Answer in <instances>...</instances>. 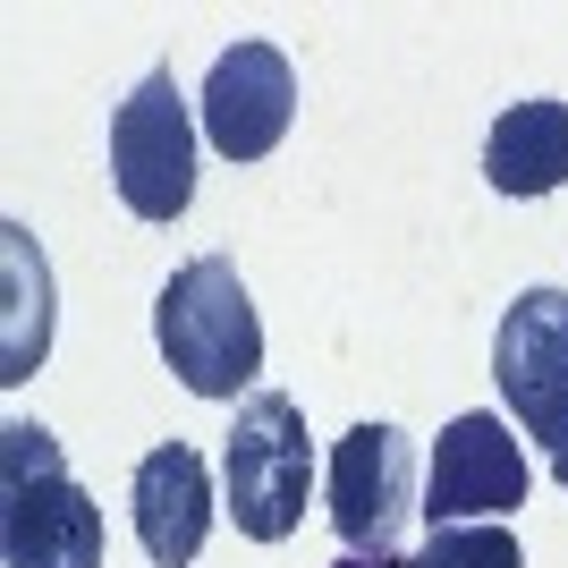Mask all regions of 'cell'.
<instances>
[{"mask_svg": "<svg viewBox=\"0 0 568 568\" xmlns=\"http://www.w3.org/2000/svg\"><path fill=\"white\" fill-rule=\"evenodd\" d=\"M102 509L69 475L43 425L0 433V560L9 568H102Z\"/></svg>", "mask_w": 568, "mask_h": 568, "instance_id": "7a4b0ae2", "label": "cell"}, {"mask_svg": "<svg viewBox=\"0 0 568 568\" xmlns=\"http://www.w3.org/2000/svg\"><path fill=\"white\" fill-rule=\"evenodd\" d=\"M111 187L136 221H179L195 204V119L170 69L111 111Z\"/></svg>", "mask_w": 568, "mask_h": 568, "instance_id": "277c9868", "label": "cell"}, {"mask_svg": "<svg viewBox=\"0 0 568 568\" xmlns=\"http://www.w3.org/2000/svg\"><path fill=\"white\" fill-rule=\"evenodd\" d=\"M509 509H526V450L509 442L500 416L467 407L442 425L425 467V518L433 526H500Z\"/></svg>", "mask_w": 568, "mask_h": 568, "instance_id": "8992f818", "label": "cell"}, {"mask_svg": "<svg viewBox=\"0 0 568 568\" xmlns=\"http://www.w3.org/2000/svg\"><path fill=\"white\" fill-rule=\"evenodd\" d=\"M484 179L500 195H518V204L568 187V102H551V94L509 102L493 119V136H484Z\"/></svg>", "mask_w": 568, "mask_h": 568, "instance_id": "30bf717a", "label": "cell"}, {"mask_svg": "<svg viewBox=\"0 0 568 568\" xmlns=\"http://www.w3.org/2000/svg\"><path fill=\"white\" fill-rule=\"evenodd\" d=\"M535 442H544V458H551V475H560V484H568V399H560V407H551V425H544V433H535Z\"/></svg>", "mask_w": 568, "mask_h": 568, "instance_id": "4fadbf2b", "label": "cell"}, {"mask_svg": "<svg viewBox=\"0 0 568 568\" xmlns=\"http://www.w3.org/2000/svg\"><path fill=\"white\" fill-rule=\"evenodd\" d=\"M314 493V442H306V407L288 390H255L237 407L230 442H221V509L237 518V535L281 544L297 535Z\"/></svg>", "mask_w": 568, "mask_h": 568, "instance_id": "3957f363", "label": "cell"}, {"mask_svg": "<svg viewBox=\"0 0 568 568\" xmlns=\"http://www.w3.org/2000/svg\"><path fill=\"white\" fill-rule=\"evenodd\" d=\"M493 382H500V399H509V416H518V433L535 442L551 425V407L568 399V288L509 297L500 339H493Z\"/></svg>", "mask_w": 568, "mask_h": 568, "instance_id": "ba28073f", "label": "cell"}, {"mask_svg": "<svg viewBox=\"0 0 568 568\" xmlns=\"http://www.w3.org/2000/svg\"><path fill=\"white\" fill-rule=\"evenodd\" d=\"M153 339H162L170 374L187 382L195 399H255V374H263V323H255V297L237 281L230 255H195L179 263L153 297Z\"/></svg>", "mask_w": 568, "mask_h": 568, "instance_id": "6da1fadb", "label": "cell"}, {"mask_svg": "<svg viewBox=\"0 0 568 568\" xmlns=\"http://www.w3.org/2000/svg\"><path fill=\"white\" fill-rule=\"evenodd\" d=\"M204 144L221 162H263L297 119V69L281 43H230L204 77Z\"/></svg>", "mask_w": 568, "mask_h": 568, "instance_id": "52a82bcc", "label": "cell"}, {"mask_svg": "<svg viewBox=\"0 0 568 568\" xmlns=\"http://www.w3.org/2000/svg\"><path fill=\"white\" fill-rule=\"evenodd\" d=\"M407 568H526V551L509 526H433L407 551Z\"/></svg>", "mask_w": 568, "mask_h": 568, "instance_id": "7c38bea8", "label": "cell"}, {"mask_svg": "<svg viewBox=\"0 0 568 568\" xmlns=\"http://www.w3.org/2000/svg\"><path fill=\"white\" fill-rule=\"evenodd\" d=\"M128 509H136V544L153 568H195L204 535H213L221 500H213V467L187 450V442H162L144 450L128 475Z\"/></svg>", "mask_w": 568, "mask_h": 568, "instance_id": "9c48e42d", "label": "cell"}, {"mask_svg": "<svg viewBox=\"0 0 568 568\" xmlns=\"http://www.w3.org/2000/svg\"><path fill=\"white\" fill-rule=\"evenodd\" d=\"M43 356H51V263L18 221H0V382L9 390L34 382Z\"/></svg>", "mask_w": 568, "mask_h": 568, "instance_id": "8fae6325", "label": "cell"}, {"mask_svg": "<svg viewBox=\"0 0 568 568\" xmlns=\"http://www.w3.org/2000/svg\"><path fill=\"white\" fill-rule=\"evenodd\" d=\"M323 493H332V526L356 560H399L407 518H416V442L399 425H348Z\"/></svg>", "mask_w": 568, "mask_h": 568, "instance_id": "5b68a950", "label": "cell"}, {"mask_svg": "<svg viewBox=\"0 0 568 568\" xmlns=\"http://www.w3.org/2000/svg\"><path fill=\"white\" fill-rule=\"evenodd\" d=\"M332 568H407V560H356V551H339Z\"/></svg>", "mask_w": 568, "mask_h": 568, "instance_id": "5bb4252c", "label": "cell"}]
</instances>
